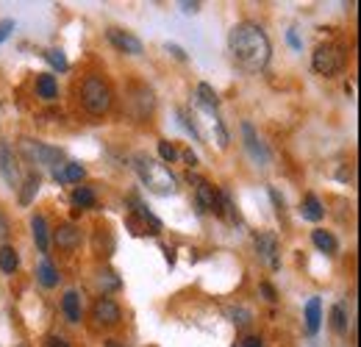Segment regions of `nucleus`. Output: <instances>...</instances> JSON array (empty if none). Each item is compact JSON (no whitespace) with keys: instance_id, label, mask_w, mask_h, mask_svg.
Here are the masks:
<instances>
[{"instance_id":"32","label":"nucleus","mask_w":361,"mask_h":347,"mask_svg":"<svg viewBox=\"0 0 361 347\" xmlns=\"http://www.w3.org/2000/svg\"><path fill=\"white\" fill-rule=\"evenodd\" d=\"M14 31V20H0V42H6Z\"/></svg>"},{"instance_id":"38","label":"nucleus","mask_w":361,"mask_h":347,"mask_svg":"<svg viewBox=\"0 0 361 347\" xmlns=\"http://www.w3.org/2000/svg\"><path fill=\"white\" fill-rule=\"evenodd\" d=\"M270 197H272V203L278 206V214H281V212H283V197H281V195H278L275 189H270Z\"/></svg>"},{"instance_id":"30","label":"nucleus","mask_w":361,"mask_h":347,"mask_svg":"<svg viewBox=\"0 0 361 347\" xmlns=\"http://www.w3.org/2000/svg\"><path fill=\"white\" fill-rule=\"evenodd\" d=\"M97 281H100V289H103V292H114V289H120V278H117L114 272H109V269L100 272Z\"/></svg>"},{"instance_id":"39","label":"nucleus","mask_w":361,"mask_h":347,"mask_svg":"<svg viewBox=\"0 0 361 347\" xmlns=\"http://www.w3.org/2000/svg\"><path fill=\"white\" fill-rule=\"evenodd\" d=\"M197 8H200V3H180V11L183 14H195Z\"/></svg>"},{"instance_id":"10","label":"nucleus","mask_w":361,"mask_h":347,"mask_svg":"<svg viewBox=\"0 0 361 347\" xmlns=\"http://www.w3.org/2000/svg\"><path fill=\"white\" fill-rule=\"evenodd\" d=\"M92 319L97 322V325H103V328H111V325H120V319H123V311H120V305L114 303L111 298H97L94 305H92Z\"/></svg>"},{"instance_id":"8","label":"nucleus","mask_w":361,"mask_h":347,"mask_svg":"<svg viewBox=\"0 0 361 347\" xmlns=\"http://www.w3.org/2000/svg\"><path fill=\"white\" fill-rule=\"evenodd\" d=\"M0 178L8 183V189H20L23 173H20V162L14 156V150L8 147V142H0Z\"/></svg>"},{"instance_id":"18","label":"nucleus","mask_w":361,"mask_h":347,"mask_svg":"<svg viewBox=\"0 0 361 347\" xmlns=\"http://www.w3.org/2000/svg\"><path fill=\"white\" fill-rule=\"evenodd\" d=\"M319 328H322V300L309 298V303H306V331H309V336H317Z\"/></svg>"},{"instance_id":"25","label":"nucleus","mask_w":361,"mask_h":347,"mask_svg":"<svg viewBox=\"0 0 361 347\" xmlns=\"http://www.w3.org/2000/svg\"><path fill=\"white\" fill-rule=\"evenodd\" d=\"M70 200H73V206H75V209H94L97 195H94V189H92V186H75V189H73V195H70Z\"/></svg>"},{"instance_id":"5","label":"nucleus","mask_w":361,"mask_h":347,"mask_svg":"<svg viewBox=\"0 0 361 347\" xmlns=\"http://www.w3.org/2000/svg\"><path fill=\"white\" fill-rule=\"evenodd\" d=\"M20 150L23 156L31 162V164H39V167H61L64 164V153L59 147H50L45 142H34V139H20Z\"/></svg>"},{"instance_id":"34","label":"nucleus","mask_w":361,"mask_h":347,"mask_svg":"<svg viewBox=\"0 0 361 347\" xmlns=\"http://www.w3.org/2000/svg\"><path fill=\"white\" fill-rule=\"evenodd\" d=\"M8 233H11V228H8V219H6V214L0 212V242H3V239H8Z\"/></svg>"},{"instance_id":"21","label":"nucleus","mask_w":361,"mask_h":347,"mask_svg":"<svg viewBox=\"0 0 361 347\" xmlns=\"http://www.w3.org/2000/svg\"><path fill=\"white\" fill-rule=\"evenodd\" d=\"M300 217L309 219V222H319V219L325 217V209H322V203H319V197H317L314 192H309V195L303 197V203H300Z\"/></svg>"},{"instance_id":"27","label":"nucleus","mask_w":361,"mask_h":347,"mask_svg":"<svg viewBox=\"0 0 361 347\" xmlns=\"http://www.w3.org/2000/svg\"><path fill=\"white\" fill-rule=\"evenodd\" d=\"M45 59H47V64H50L53 70H59V73H67V70H70V61H67V56H64L59 47L45 50Z\"/></svg>"},{"instance_id":"3","label":"nucleus","mask_w":361,"mask_h":347,"mask_svg":"<svg viewBox=\"0 0 361 347\" xmlns=\"http://www.w3.org/2000/svg\"><path fill=\"white\" fill-rule=\"evenodd\" d=\"M111 103H114V97H111L109 84L97 75H87L84 84H81V106L90 111L92 117H103V114H109Z\"/></svg>"},{"instance_id":"7","label":"nucleus","mask_w":361,"mask_h":347,"mask_svg":"<svg viewBox=\"0 0 361 347\" xmlns=\"http://www.w3.org/2000/svg\"><path fill=\"white\" fill-rule=\"evenodd\" d=\"M253 245H256V256L259 261L267 264V269H281V245H278V236L272 231H256L253 233Z\"/></svg>"},{"instance_id":"36","label":"nucleus","mask_w":361,"mask_h":347,"mask_svg":"<svg viewBox=\"0 0 361 347\" xmlns=\"http://www.w3.org/2000/svg\"><path fill=\"white\" fill-rule=\"evenodd\" d=\"M167 50L178 59V61H186V53H183V47H178V44H173V42H167Z\"/></svg>"},{"instance_id":"41","label":"nucleus","mask_w":361,"mask_h":347,"mask_svg":"<svg viewBox=\"0 0 361 347\" xmlns=\"http://www.w3.org/2000/svg\"><path fill=\"white\" fill-rule=\"evenodd\" d=\"M164 259H167V264H170V267H176V250L164 248Z\"/></svg>"},{"instance_id":"2","label":"nucleus","mask_w":361,"mask_h":347,"mask_svg":"<svg viewBox=\"0 0 361 347\" xmlns=\"http://www.w3.org/2000/svg\"><path fill=\"white\" fill-rule=\"evenodd\" d=\"M134 173L139 175L142 186H147V192L153 195H176L178 192V178L173 175V170L167 164H161L159 159L147 156V153H136L134 156Z\"/></svg>"},{"instance_id":"26","label":"nucleus","mask_w":361,"mask_h":347,"mask_svg":"<svg viewBox=\"0 0 361 347\" xmlns=\"http://www.w3.org/2000/svg\"><path fill=\"white\" fill-rule=\"evenodd\" d=\"M331 325L336 334H348V325H350V311L348 303H336L331 308Z\"/></svg>"},{"instance_id":"28","label":"nucleus","mask_w":361,"mask_h":347,"mask_svg":"<svg viewBox=\"0 0 361 347\" xmlns=\"http://www.w3.org/2000/svg\"><path fill=\"white\" fill-rule=\"evenodd\" d=\"M226 314L231 317V322H233V325H239V328H242V325H247V322L253 319V314H250L245 305H228Z\"/></svg>"},{"instance_id":"16","label":"nucleus","mask_w":361,"mask_h":347,"mask_svg":"<svg viewBox=\"0 0 361 347\" xmlns=\"http://www.w3.org/2000/svg\"><path fill=\"white\" fill-rule=\"evenodd\" d=\"M37 97H42L45 103H53L59 97V81L53 73H39L37 75Z\"/></svg>"},{"instance_id":"14","label":"nucleus","mask_w":361,"mask_h":347,"mask_svg":"<svg viewBox=\"0 0 361 347\" xmlns=\"http://www.w3.org/2000/svg\"><path fill=\"white\" fill-rule=\"evenodd\" d=\"M84 175H87V170H84L78 162H64L61 167L53 170V181H56V183H81Z\"/></svg>"},{"instance_id":"12","label":"nucleus","mask_w":361,"mask_h":347,"mask_svg":"<svg viewBox=\"0 0 361 347\" xmlns=\"http://www.w3.org/2000/svg\"><path fill=\"white\" fill-rule=\"evenodd\" d=\"M128 203H131V219H134V222L139 219V222H142V228H145V233L156 236V233L161 231V219L156 217V214H153V212H150V209H147L136 195L128 197Z\"/></svg>"},{"instance_id":"15","label":"nucleus","mask_w":361,"mask_h":347,"mask_svg":"<svg viewBox=\"0 0 361 347\" xmlns=\"http://www.w3.org/2000/svg\"><path fill=\"white\" fill-rule=\"evenodd\" d=\"M195 103H197V109H203L209 114H217V109H220V97H217V92H214L212 84H197Z\"/></svg>"},{"instance_id":"24","label":"nucleus","mask_w":361,"mask_h":347,"mask_svg":"<svg viewBox=\"0 0 361 347\" xmlns=\"http://www.w3.org/2000/svg\"><path fill=\"white\" fill-rule=\"evenodd\" d=\"M20 267V253L11 245H0V272L3 275H14Z\"/></svg>"},{"instance_id":"1","label":"nucleus","mask_w":361,"mask_h":347,"mask_svg":"<svg viewBox=\"0 0 361 347\" xmlns=\"http://www.w3.org/2000/svg\"><path fill=\"white\" fill-rule=\"evenodd\" d=\"M228 50L245 73H262L270 64L272 44L259 23L242 20L228 31Z\"/></svg>"},{"instance_id":"11","label":"nucleus","mask_w":361,"mask_h":347,"mask_svg":"<svg viewBox=\"0 0 361 347\" xmlns=\"http://www.w3.org/2000/svg\"><path fill=\"white\" fill-rule=\"evenodd\" d=\"M106 39L111 42V47H117L120 53H128V56H142V50H145L142 39L134 37L131 31H123V28H109Z\"/></svg>"},{"instance_id":"29","label":"nucleus","mask_w":361,"mask_h":347,"mask_svg":"<svg viewBox=\"0 0 361 347\" xmlns=\"http://www.w3.org/2000/svg\"><path fill=\"white\" fill-rule=\"evenodd\" d=\"M159 156H161V164H173L180 153L176 150V145H170V142H159Z\"/></svg>"},{"instance_id":"19","label":"nucleus","mask_w":361,"mask_h":347,"mask_svg":"<svg viewBox=\"0 0 361 347\" xmlns=\"http://www.w3.org/2000/svg\"><path fill=\"white\" fill-rule=\"evenodd\" d=\"M31 233H34V242H37L39 253H47V248H50V228H47V219L42 214L31 217Z\"/></svg>"},{"instance_id":"31","label":"nucleus","mask_w":361,"mask_h":347,"mask_svg":"<svg viewBox=\"0 0 361 347\" xmlns=\"http://www.w3.org/2000/svg\"><path fill=\"white\" fill-rule=\"evenodd\" d=\"M259 292H262V295H264V300H270V303H275V300H278L275 286H272V284H267V281H262V284H259Z\"/></svg>"},{"instance_id":"6","label":"nucleus","mask_w":361,"mask_h":347,"mask_svg":"<svg viewBox=\"0 0 361 347\" xmlns=\"http://www.w3.org/2000/svg\"><path fill=\"white\" fill-rule=\"evenodd\" d=\"M189 181L195 183V206H197V212L220 217V189L214 183H209L206 178H197V175H189Z\"/></svg>"},{"instance_id":"22","label":"nucleus","mask_w":361,"mask_h":347,"mask_svg":"<svg viewBox=\"0 0 361 347\" xmlns=\"http://www.w3.org/2000/svg\"><path fill=\"white\" fill-rule=\"evenodd\" d=\"M37 281H39L45 289H56V286H59V269L53 267L50 259L39 261V267H37Z\"/></svg>"},{"instance_id":"40","label":"nucleus","mask_w":361,"mask_h":347,"mask_svg":"<svg viewBox=\"0 0 361 347\" xmlns=\"http://www.w3.org/2000/svg\"><path fill=\"white\" fill-rule=\"evenodd\" d=\"M180 156H183V159H186V164H189V167H195V164H197V156H195V153H192V150H183V153H180Z\"/></svg>"},{"instance_id":"4","label":"nucleus","mask_w":361,"mask_h":347,"mask_svg":"<svg viewBox=\"0 0 361 347\" xmlns=\"http://www.w3.org/2000/svg\"><path fill=\"white\" fill-rule=\"evenodd\" d=\"M312 67H314V73L325 75V78L339 75L342 67H345V53H342V47L334 42L317 44L314 53H312Z\"/></svg>"},{"instance_id":"35","label":"nucleus","mask_w":361,"mask_h":347,"mask_svg":"<svg viewBox=\"0 0 361 347\" xmlns=\"http://www.w3.org/2000/svg\"><path fill=\"white\" fill-rule=\"evenodd\" d=\"M286 42L292 44L295 50H303V42H300V37H298L295 31H286Z\"/></svg>"},{"instance_id":"33","label":"nucleus","mask_w":361,"mask_h":347,"mask_svg":"<svg viewBox=\"0 0 361 347\" xmlns=\"http://www.w3.org/2000/svg\"><path fill=\"white\" fill-rule=\"evenodd\" d=\"M45 347H70V342L64 339V336H56V334H50L45 339Z\"/></svg>"},{"instance_id":"23","label":"nucleus","mask_w":361,"mask_h":347,"mask_svg":"<svg viewBox=\"0 0 361 347\" xmlns=\"http://www.w3.org/2000/svg\"><path fill=\"white\" fill-rule=\"evenodd\" d=\"M39 186H42L39 173L28 175V178H25V183L20 186V189H23V192H20V206H31V203H34V197L39 195Z\"/></svg>"},{"instance_id":"42","label":"nucleus","mask_w":361,"mask_h":347,"mask_svg":"<svg viewBox=\"0 0 361 347\" xmlns=\"http://www.w3.org/2000/svg\"><path fill=\"white\" fill-rule=\"evenodd\" d=\"M106 347H120V342H117V339H109V342H106Z\"/></svg>"},{"instance_id":"20","label":"nucleus","mask_w":361,"mask_h":347,"mask_svg":"<svg viewBox=\"0 0 361 347\" xmlns=\"http://www.w3.org/2000/svg\"><path fill=\"white\" fill-rule=\"evenodd\" d=\"M312 242H314L317 250H319V253H325V256H336V250H339L336 236H334L331 231H322V228L312 231Z\"/></svg>"},{"instance_id":"13","label":"nucleus","mask_w":361,"mask_h":347,"mask_svg":"<svg viewBox=\"0 0 361 347\" xmlns=\"http://www.w3.org/2000/svg\"><path fill=\"white\" fill-rule=\"evenodd\" d=\"M81 239H84V233H81V228L73 225V222H64V225H59V228L53 231V242H56L61 250H67V253L78 250V248H81Z\"/></svg>"},{"instance_id":"17","label":"nucleus","mask_w":361,"mask_h":347,"mask_svg":"<svg viewBox=\"0 0 361 347\" xmlns=\"http://www.w3.org/2000/svg\"><path fill=\"white\" fill-rule=\"evenodd\" d=\"M61 311H64V317H67V322H73V325H78L81 322V298H78V292L75 289H70V292H64V298H61Z\"/></svg>"},{"instance_id":"9","label":"nucleus","mask_w":361,"mask_h":347,"mask_svg":"<svg viewBox=\"0 0 361 347\" xmlns=\"http://www.w3.org/2000/svg\"><path fill=\"white\" fill-rule=\"evenodd\" d=\"M242 139H245V150L250 153V159H253L259 167H267V164H270V150H267V145L259 139V133H256V128H253L250 123H242Z\"/></svg>"},{"instance_id":"37","label":"nucleus","mask_w":361,"mask_h":347,"mask_svg":"<svg viewBox=\"0 0 361 347\" xmlns=\"http://www.w3.org/2000/svg\"><path fill=\"white\" fill-rule=\"evenodd\" d=\"M242 347H264V342H262L259 336H245V339H242Z\"/></svg>"}]
</instances>
